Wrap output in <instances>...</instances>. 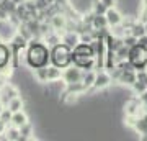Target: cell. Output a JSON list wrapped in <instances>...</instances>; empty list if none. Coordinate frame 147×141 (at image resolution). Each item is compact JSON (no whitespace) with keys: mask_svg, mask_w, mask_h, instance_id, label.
<instances>
[{"mask_svg":"<svg viewBox=\"0 0 147 141\" xmlns=\"http://www.w3.org/2000/svg\"><path fill=\"white\" fill-rule=\"evenodd\" d=\"M18 95H20V89H18L16 85H13L11 82H7V80L2 84V87H0V100H2L5 105L10 99L18 97Z\"/></svg>","mask_w":147,"mask_h":141,"instance_id":"7","label":"cell"},{"mask_svg":"<svg viewBox=\"0 0 147 141\" xmlns=\"http://www.w3.org/2000/svg\"><path fill=\"white\" fill-rule=\"evenodd\" d=\"M144 26H146V35H147V21L144 23Z\"/></svg>","mask_w":147,"mask_h":141,"instance_id":"35","label":"cell"},{"mask_svg":"<svg viewBox=\"0 0 147 141\" xmlns=\"http://www.w3.org/2000/svg\"><path fill=\"white\" fill-rule=\"evenodd\" d=\"M144 115H147V105L144 107Z\"/></svg>","mask_w":147,"mask_h":141,"instance_id":"34","label":"cell"},{"mask_svg":"<svg viewBox=\"0 0 147 141\" xmlns=\"http://www.w3.org/2000/svg\"><path fill=\"white\" fill-rule=\"evenodd\" d=\"M46 74H47V82H59L62 80V69L54 66V64H47L46 66Z\"/></svg>","mask_w":147,"mask_h":141,"instance_id":"13","label":"cell"},{"mask_svg":"<svg viewBox=\"0 0 147 141\" xmlns=\"http://www.w3.org/2000/svg\"><path fill=\"white\" fill-rule=\"evenodd\" d=\"M11 2H13L15 5H20V3H23V2H25V0H11Z\"/></svg>","mask_w":147,"mask_h":141,"instance_id":"32","label":"cell"},{"mask_svg":"<svg viewBox=\"0 0 147 141\" xmlns=\"http://www.w3.org/2000/svg\"><path fill=\"white\" fill-rule=\"evenodd\" d=\"M123 41H124V44H126V46L132 48V46H136V44H137V38H136V36H132L131 33H127L126 36L123 38Z\"/></svg>","mask_w":147,"mask_h":141,"instance_id":"24","label":"cell"},{"mask_svg":"<svg viewBox=\"0 0 147 141\" xmlns=\"http://www.w3.org/2000/svg\"><path fill=\"white\" fill-rule=\"evenodd\" d=\"M141 140H142V141H147V135H144V136H141Z\"/></svg>","mask_w":147,"mask_h":141,"instance_id":"33","label":"cell"},{"mask_svg":"<svg viewBox=\"0 0 147 141\" xmlns=\"http://www.w3.org/2000/svg\"><path fill=\"white\" fill-rule=\"evenodd\" d=\"M95 79H96V69H93V71H84V77H82V84L85 85V89H87V90L93 89Z\"/></svg>","mask_w":147,"mask_h":141,"instance_id":"15","label":"cell"},{"mask_svg":"<svg viewBox=\"0 0 147 141\" xmlns=\"http://www.w3.org/2000/svg\"><path fill=\"white\" fill-rule=\"evenodd\" d=\"M137 97H139V100H141V104L144 105V107H146V105H147V90H146V92H144V94L137 95Z\"/></svg>","mask_w":147,"mask_h":141,"instance_id":"30","label":"cell"},{"mask_svg":"<svg viewBox=\"0 0 147 141\" xmlns=\"http://www.w3.org/2000/svg\"><path fill=\"white\" fill-rule=\"evenodd\" d=\"M106 10H108V8L103 5L101 0H95L93 3H92V12H93L95 15H105Z\"/></svg>","mask_w":147,"mask_h":141,"instance_id":"22","label":"cell"},{"mask_svg":"<svg viewBox=\"0 0 147 141\" xmlns=\"http://www.w3.org/2000/svg\"><path fill=\"white\" fill-rule=\"evenodd\" d=\"M137 118H139V116H136V115H124V125L129 126V128H134Z\"/></svg>","mask_w":147,"mask_h":141,"instance_id":"25","label":"cell"},{"mask_svg":"<svg viewBox=\"0 0 147 141\" xmlns=\"http://www.w3.org/2000/svg\"><path fill=\"white\" fill-rule=\"evenodd\" d=\"M0 2H2V0H0Z\"/></svg>","mask_w":147,"mask_h":141,"instance_id":"36","label":"cell"},{"mask_svg":"<svg viewBox=\"0 0 147 141\" xmlns=\"http://www.w3.org/2000/svg\"><path fill=\"white\" fill-rule=\"evenodd\" d=\"M28 121H30V118H28L25 110H20V112H13V113H11L10 125L16 126V128H21V126L25 125V123H28Z\"/></svg>","mask_w":147,"mask_h":141,"instance_id":"12","label":"cell"},{"mask_svg":"<svg viewBox=\"0 0 147 141\" xmlns=\"http://www.w3.org/2000/svg\"><path fill=\"white\" fill-rule=\"evenodd\" d=\"M34 79H36V82H39V84H46V82H47L46 66H44V67H38V69H34Z\"/></svg>","mask_w":147,"mask_h":141,"instance_id":"21","label":"cell"},{"mask_svg":"<svg viewBox=\"0 0 147 141\" xmlns=\"http://www.w3.org/2000/svg\"><path fill=\"white\" fill-rule=\"evenodd\" d=\"M3 136H5V140H8V141H20L21 140L20 128H16V126H13V125H8Z\"/></svg>","mask_w":147,"mask_h":141,"instance_id":"17","label":"cell"},{"mask_svg":"<svg viewBox=\"0 0 147 141\" xmlns=\"http://www.w3.org/2000/svg\"><path fill=\"white\" fill-rule=\"evenodd\" d=\"M146 116H147V115H146Z\"/></svg>","mask_w":147,"mask_h":141,"instance_id":"37","label":"cell"},{"mask_svg":"<svg viewBox=\"0 0 147 141\" xmlns=\"http://www.w3.org/2000/svg\"><path fill=\"white\" fill-rule=\"evenodd\" d=\"M49 61H51V49L46 43L39 38L30 40L26 48V58H25V63H26L28 67H44L49 64Z\"/></svg>","mask_w":147,"mask_h":141,"instance_id":"1","label":"cell"},{"mask_svg":"<svg viewBox=\"0 0 147 141\" xmlns=\"http://www.w3.org/2000/svg\"><path fill=\"white\" fill-rule=\"evenodd\" d=\"M129 33H131L132 36H136V38H141L142 35H146V26H144V23L139 20L134 21V25L131 26V30H129Z\"/></svg>","mask_w":147,"mask_h":141,"instance_id":"19","label":"cell"},{"mask_svg":"<svg viewBox=\"0 0 147 141\" xmlns=\"http://www.w3.org/2000/svg\"><path fill=\"white\" fill-rule=\"evenodd\" d=\"M106 20H108V25L110 26H116V25H121L123 23V18H124V15L121 13L116 7H113V8H108L105 13Z\"/></svg>","mask_w":147,"mask_h":141,"instance_id":"11","label":"cell"},{"mask_svg":"<svg viewBox=\"0 0 147 141\" xmlns=\"http://www.w3.org/2000/svg\"><path fill=\"white\" fill-rule=\"evenodd\" d=\"M82 77H84V69L75 66V64H70L67 67L62 69V82L67 85V84H75V82H82Z\"/></svg>","mask_w":147,"mask_h":141,"instance_id":"4","label":"cell"},{"mask_svg":"<svg viewBox=\"0 0 147 141\" xmlns=\"http://www.w3.org/2000/svg\"><path fill=\"white\" fill-rule=\"evenodd\" d=\"M20 133H21V140H34V128H33V125L28 121V123H25V125L20 128Z\"/></svg>","mask_w":147,"mask_h":141,"instance_id":"20","label":"cell"},{"mask_svg":"<svg viewBox=\"0 0 147 141\" xmlns=\"http://www.w3.org/2000/svg\"><path fill=\"white\" fill-rule=\"evenodd\" d=\"M136 80H137V71L136 69H121V74H119V77H118V82H119L121 85L131 87Z\"/></svg>","mask_w":147,"mask_h":141,"instance_id":"10","label":"cell"},{"mask_svg":"<svg viewBox=\"0 0 147 141\" xmlns=\"http://www.w3.org/2000/svg\"><path fill=\"white\" fill-rule=\"evenodd\" d=\"M101 2H103V5L106 8H113V7L118 5V0H101Z\"/></svg>","mask_w":147,"mask_h":141,"instance_id":"27","label":"cell"},{"mask_svg":"<svg viewBox=\"0 0 147 141\" xmlns=\"http://www.w3.org/2000/svg\"><path fill=\"white\" fill-rule=\"evenodd\" d=\"M92 28L96 30V31H106L110 25H108V20H106L105 15H95L93 13V20H92Z\"/></svg>","mask_w":147,"mask_h":141,"instance_id":"14","label":"cell"},{"mask_svg":"<svg viewBox=\"0 0 147 141\" xmlns=\"http://www.w3.org/2000/svg\"><path fill=\"white\" fill-rule=\"evenodd\" d=\"M0 118H2V120L5 121V123H8V125H10V118H11V112L8 108H7L5 107V110H3V112H2V115H0Z\"/></svg>","mask_w":147,"mask_h":141,"instance_id":"26","label":"cell"},{"mask_svg":"<svg viewBox=\"0 0 147 141\" xmlns=\"http://www.w3.org/2000/svg\"><path fill=\"white\" fill-rule=\"evenodd\" d=\"M11 59H13V49L5 41H0V69L11 64Z\"/></svg>","mask_w":147,"mask_h":141,"instance_id":"9","label":"cell"},{"mask_svg":"<svg viewBox=\"0 0 147 141\" xmlns=\"http://www.w3.org/2000/svg\"><path fill=\"white\" fill-rule=\"evenodd\" d=\"M61 40L64 44H67L70 48H75L80 43V31L79 30H64L61 33Z\"/></svg>","mask_w":147,"mask_h":141,"instance_id":"8","label":"cell"},{"mask_svg":"<svg viewBox=\"0 0 147 141\" xmlns=\"http://www.w3.org/2000/svg\"><path fill=\"white\" fill-rule=\"evenodd\" d=\"M7 126H8V123H5V121H3L2 118H0V136H3V135H5Z\"/></svg>","mask_w":147,"mask_h":141,"instance_id":"29","label":"cell"},{"mask_svg":"<svg viewBox=\"0 0 147 141\" xmlns=\"http://www.w3.org/2000/svg\"><path fill=\"white\" fill-rule=\"evenodd\" d=\"M127 61L132 64L136 71H146L147 69V48H142L139 44L129 48Z\"/></svg>","mask_w":147,"mask_h":141,"instance_id":"3","label":"cell"},{"mask_svg":"<svg viewBox=\"0 0 147 141\" xmlns=\"http://www.w3.org/2000/svg\"><path fill=\"white\" fill-rule=\"evenodd\" d=\"M23 107H25V102H23V99H21L20 95H18V97H13V99H10L7 102V108L10 110L11 113L23 110Z\"/></svg>","mask_w":147,"mask_h":141,"instance_id":"16","label":"cell"},{"mask_svg":"<svg viewBox=\"0 0 147 141\" xmlns=\"http://www.w3.org/2000/svg\"><path fill=\"white\" fill-rule=\"evenodd\" d=\"M5 107H7V105L3 104V102H2V100H0V115H2V112H3V110H5Z\"/></svg>","mask_w":147,"mask_h":141,"instance_id":"31","label":"cell"},{"mask_svg":"<svg viewBox=\"0 0 147 141\" xmlns=\"http://www.w3.org/2000/svg\"><path fill=\"white\" fill-rule=\"evenodd\" d=\"M51 63L61 69L70 66L72 64V48L64 43L53 46L51 48Z\"/></svg>","mask_w":147,"mask_h":141,"instance_id":"2","label":"cell"},{"mask_svg":"<svg viewBox=\"0 0 147 141\" xmlns=\"http://www.w3.org/2000/svg\"><path fill=\"white\" fill-rule=\"evenodd\" d=\"M137 44L142 48H147V35H142L141 38H137Z\"/></svg>","mask_w":147,"mask_h":141,"instance_id":"28","label":"cell"},{"mask_svg":"<svg viewBox=\"0 0 147 141\" xmlns=\"http://www.w3.org/2000/svg\"><path fill=\"white\" fill-rule=\"evenodd\" d=\"M124 115H136V116L144 115V105L141 104L139 97H131L124 102Z\"/></svg>","mask_w":147,"mask_h":141,"instance_id":"5","label":"cell"},{"mask_svg":"<svg viewBox=\"0 0 147 141\" xmlns=\"http://www.w3.org/2000/svg\"><path fill=\"white\" fill-rule=\"evenodd\" d=\"M131 89L134 90V94L136 95H141V94H144V92L147 90V84L142 82V80H136V82L131 85Z\"/></svg>","mask_w":147,"mask_h":141,"instance_id":"23","label":"cell"},{"mask_svg":"<svg viewBox=\"0 0 147 141\" xmlns=\"http://www.w3.org/2000/svg\"><path fill=\"white\" fill-rule=\"evenodd\" d=\"M111 82H113V77H111V72L108 69H98L96 71V79H95L93 89L96 90H103L106 87H110Z\"/></svg>","mask_w":147,"mask_h":141,"instance_id":"6","label":"cell"},{"mask_svg":"<svg viewBox=\"0 0 147 141\" xmlns=\"http://www.w3.org/2000/svg\"><path fill=\"white\" fill-rule=\"evenodd\" d=\"M134 130H136L137 135H141V136L147 135V116L146 115H142L137 118L136 125H134Z\"/></svg>","mask_w":147,"mask_h":141,"instance_id":"18","label":"cell"}]
</instances>
